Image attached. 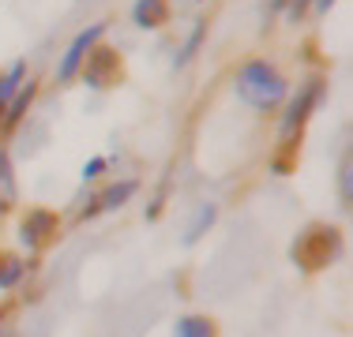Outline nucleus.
I'll return each instance as SVG.
<instances>
[{"label": "nucleus", "mask_w": 353, "mask_h": 337, "mask_svg": "<svg viewBox=\"0 0 353 337\" xmlns=\"http://www.w3.org/2000/svg\"><path fill=\"white\" fill-rule=\"evenodd\" d=\"M334 199H339V210L350 217V210H353V150H350V142L339 150V162H334Z\"/></svg>", "instance_id": "obj_12"}, {"label": "nucleus", "mask_w": 353, "mask_h": 337, "mask_svg": "<svg viewBox=\"0 0 353 337\" xmlns=\"http://www.w3.org/2000/svg\"><path fill=\"white\" fill-rule=\"evenodd\" d=\"M79 79H83V87H87V90H113L117 83L124 79V56L117 53L113 45L98 41V45L90 49L87 64H83Z\"/></svg>", "instance_id": "obj_7"}, {"label": "nucleus", "mask_w": 353, "mask_h": 337, "mask_svg": "<svg viewBox=\"0 0 353 337\" xmlns=\"http://www.w3.org/2000/svg\"><path fill=\"white\" fill-rule=\"evenodd\" d=\"M207 34H211V19H207V15H196V19L188 23V30H184L181 45L173 49V72H184V67L196 61L199 49L207 45Z\"/></svg>", "instance_id": "obj_10"}, {"label": "nucleus", "mask_w": 353, "mask_h": 337, "mask_svg": "<svg viewBox=\"0 0 353 337\" xmlns=\"http://www.w3.org/2000/svg\"><path fill=\"white\" fill-rule=\"evenodd\" d=\"M312 15V0H285V12H282V19L290 23V27H301V23Z\"/></svg>", "instance_id": "obj_18"}, {"label": "nucleus", "mask_w": 353, "mask_h": 337, "mask_svg": "<svg viewBox=\"0 0 353 337\" xmlns=\"http://www.w3.org/2000/svg\"><path fill=\"white\" fill-rule=\"evenodd\" d=\"M27 274H30V259L27 255L0 248V296L19 289V285L27 281Z\"/></svg>", "instance_id": "obj_14"}, {"label": "nucleus", "mask_w": 353, "mask_h": 337, "mask_svg": "<svg viewBox=\"0 0 353 337\" xmlns=\"http://www.w3.org/2000/svg\"><path fill=\"white\" fill-rule=\"evenodd\" d=\"M0 337H15V330H12V323H8L4 315H0Z\"/></svg>", "instance_id": "obj_22"}, {"label": "nucleus", "mask_w": 353, "mask_h": 337, "mask_svg": "<svg viewBox=\"0 0 353 337\" xmlns=\"http://www.w3.org/2000/svg\"><path fill=\"white\" fill-rule=\"evenodd\" d=\"M271 176H290L293 168H297V154H285V150H274L271 154Z\"/></svg>", "instance_id": "obj_19"}, {"label": "nucleus", "mask_w": 353, "mask_h": 337, "mask_svg": "<svg viewBox=\"0 0 353 337\" xmlns=\"http://www.w3.org/2000/svg\"><path fill=\"white\" fill-rule=\"evenodd\" d=\"M105 30H109V23L98 19V23H87L83 30L72 34L68 45H64V53H61V61H57V67H53L57 87H68V83L79 79L83 64H87V56H90V49H94L98 41H105Z\"/></svg>", "instance_id": "obj_6"}, {"label": "nucleus", "mask_w": 353, "mask_h": 337, "mask_svg": "<svg viewBox=\"0 0 353 337\" xmlns=\"http://www.w3.org/2000/svg\"><path fill=\"white\" fill-rule=\"evenodd\" d=\"M170 337H222L218 323L203 311H184V315L173 318V334Z\"/></svg>", "instance_id": "obj_15"}, {"label": "nucleus", "mask_w": 353, "mask_h": 337, "mask_svg": "<svg viewBox=\"0 0 353 337\" xmlns=\"http://www.w3.org/2000/svg\"><path fill=\"white\" fill-rule=\"evenodd\" d=\"M64 217L57 214L53 206H27L15 221V243H19V255H41L49 243L61 236Z\"/></svg>", "instance_id": "obj_5"}, {"label": "nucleus", "mask_w": 353, "mask_h": 337, "mask_svg": "<svg viewBox=\"0 0 353 337\" xmlns=\"http://www.w3.org/2000/svg\"><path fill=\"white\" fill-rule=\"evenodd\" d=\"M38 90H41L38 75H30V79L15 90V98L8 101L4 116H0V139H12V135L30 120V109H34V101H38Z\"/></svg>", "instance_id": "obj_8"}, {"label": "nucleus", "mask_w": 353, "mask_h": 337, "mask_svg": "<svg viewBox=\"0 0 353 337\" xmlns=\"http://www.w3.org/2000/svg\"><path fill=\"white\" fill-rule=\"evenodd\" d=\"M0 315H4V311H0Z\"/></svg>", "instance_id": "obj_23"}, {"label": "nucleus", "mask_w": 353, "mask_h": 337, "mask_svg": "<svg viewBox=\"0 0 353 337\" xmlns=\"http://www.w3.org/2000/svg\"><path fill=\"white\" fill-rule=\"evenodd\" d=\"M334 4H339V0H312V12H316V15H327Z\"/></svg>", "instance_id": "obj_21"}, {"label": "nucleus", "mask_w": 353, "mask_h": 337, "mask_svg": "<svg viewBox=\"0 0 353 337\" xmlns=\"http://www.w3.org/2000/svg\"><path fill=\"white\" fill-rule=\"evenodd\" d=\"M290 263L297 274H323L346 255V232L334 221H308L290 240Z\"/></svg>", "instance_id": "obj_3"}, {"label": "nucleus", "mask_w": 353, "mask_h": 337, "mask_svg": "<svg viewBox=\"0 0 353 337\" xmlns=\"http://www.w3.org/2000/svg\"><path fill=\"white\" fill-rule=\"evenodd\" d=\"M323 101H327V75L323 72H312V75H305L297 87H290L282 109L274 113L279 116V124H274V135H279L274 150L301 154V146H305V131H308V124H312V116L319 113Z\"/></svg>", "instance_id": "obj_1"}, {"label": "nucleus", "mask_w": 353, "mask_h": 337, "mask_svg": "<svg viewBox=\"0 0 353 337\" xmlns=\"http://www.w3.org/2000/svg\"><path fill=\"white\" fill-rule=\"evenodd\" d=\"M218 217H222V210H218L214 199L196 202V210L188 214V221H184V229H181V248H199V243L214 232Z\"/></svg>", "instance_id": "obj_9"}, {"label": "nucleus", "mask_w": 353, "mask_h": 337, "mask_svg": "<svg viewBox=\"0 0 353 337\" xmlns=\"http://www.w3.org/2000/svg\"><path fill=\"white\" fill-rule=\"evenodd\" d=\"M170 15H173L170 0H132L128 8V19L136 30H162L170 23Z\"/></svg>", "instance_id": "obj_11"}, {"label": "nucleus", "mask_w": 353, "mask_h": 337, "mask_svg": "<svg viewBox=\"0 0 353 337\" xmlns=\"http://www.w3.org/2000/svg\"><path fill=\"white\" fill-rule=\"evenodd\" d=\"M19 206V176H15V157L0 142V214H12Z\"/></svg>", "instance_id": "obj_13"}, {"label": "nucleus", "mask_w": 353, "mask_h": 337, "mask_svg": "<svg viewBox=\"0 0 353 337\" xmlns=\"http://www.w3.org/2000/svg\"><path fill=\"white\" fill-rule=\"evenodd\" d=\"M30 79V64L23 61V56H15L12 64L0 72V116H4V109H8V101L15 98V90L23 87V83Z\"/></svg>", "instance_id": "obj_16"}, {"label": "nucleus", "mask_w": 353, "mask_h": 337, "mask_svg": "<svg viewBox=\"0 0 353 337\" xmlns=\"http://www.w3.org/2000/svg\"><path fill=\"white\" fill-rule=\"evenodd\" d=\"M136 195H139V180H136V176L105 180V184H98L94 191H87V195L79 199L75 221H79V225H90V221H98V217H109V214H117V210H124Z\"/></svg>", "instance_id": "obj_4"}, {"label": "nucleus", "mask_w": 353, "mask_h": 337, "mask_svg": "<svg viewBox=\"0 0 353 337\" xmlns=\"http://www.w3.org/2000/svg\"><path fill=\"white\" fill-rule=\"evenodd\" d=\"M285 12V0H263V30H271V23Z\"/></svg>", "instance_id": "obj_20"}, {"label": "nucleus", "mask_w": 353, "mask_h": 337, "mask_svg": "<svg viewBox=\"0 0 353 337\" xmlns=\"http://www.w3.org/2000/svg\"><path fill=\"white\" fill-rule=\"evenodd\" d=\"M109 168H113V157H105V154H94V157H87L79 168V180L83 184H102L105 176H109Z\"/></svg>", "instance_id": "obj_17"}, {"label": "nucleus", "mask_w": 353, "mask_h": 337, "mask_svg": "<svg viewBox=\"0 0 353 337\" xmlns=\"http://www.w3.org/2000/svg\"><path fill=\"white\" fill-rule=\"evenodd\" d=\"M233 94L245 109L259 116H274L282 109L285 94H290V79L271 56H248L233 72Z\"/></svg>", "instance_id": "obj_2"}]
</instances>
